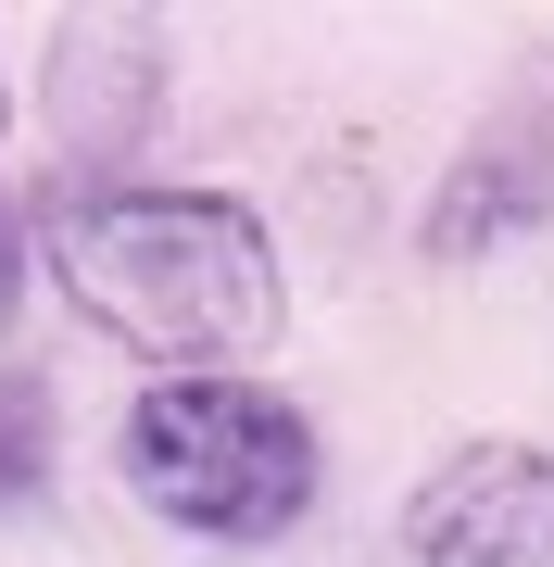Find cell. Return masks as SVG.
Returning <instances> with one entry per match:
<instances>
[{
    "label": "cell",
    "mask_w": 554,
    "mask_h": 567,
    "mask_svg": "<svg viewBox=\"0 0 554 567\" xmlns=\"http://www.w3.org/2000/svg\"><path fill=\"white\" fill-rule=\"evenodd\" d=\"M25 240H39V278L151 379H240V353H265L290 328L278 227L240 189L88 177L63 203H39Z\"/></svg>",
    "instance_id": "cell-1"
},
{
    "label": "cell",
    "mask_w": 554,
    "mask_h": 567,
    "mask_svg": "<svg viewBox=\"0 0 554 567\" xmlns=\"http://www.w3.org/2000/svg\"><path fill=\"white\" fill-rule=\"evenodd\" d=\"M114 480L189 543H290L328 492V442L265 379H151L114 416Z\"/></svg>",
    "instance_id": "cell-2"
},
{
    "label": "cell",
    "mask_w": 554,
    "mask_h": 567,
    "mask_svg": "<svg viewBox=\"0 0 554 567\" xmlns=\"http://www.w3.org/2000/svg\"><path fill=\"white\" fill-rule=\"evenodd\" d=\"M554 227V51H530L504 76V102L467 126V152L441 164L429 215H416V252L429 265H479L504 240Z\"/></svg>",
    "instance_id": "cell-3"
},
{
    "label": "cell",
    "mask_w": 554,
    "mask_h": 567,
    "mask_svg": "<svg viewBox=\"0 0 554 567\" xmlns=\"http://www.w3.org/2000/svg\"><path fill=\"white\" fill-rule=\"evenodd\" d=\"M416 567H554V454L542 442H453L404 492Z\"/></svg>",
    "instance_id": "cell-4"
},
{
    "label": "cell",
    "mask_w": 554,
    "mask_h": 567,
    "mask_svg": "<svg viewBox=\"0 0 554 567\" xmlns=\"http://www.w3.org/2000/svg\"><path fill=\"white\" fill-rule=\"evenodd\" d=\"M51 102H63V140L76 152H126L165 102V39L126 13H76L51 39Z\"/></svg>",
    "instance_id": "cell-5"
},
{
    "label": "cell",
    "mask_w": 554,
    "mask_h": 567,
    "mask_svg": "<svg viewBox=\"0 0 554 567\" xmlns=\"http://www.w3.org/2000/svg\"><path fill=\"white\" fill-rule=\"evenodd\" d=\"M51 466H63V416L39 365H0V517H39L51 505Z\"/></svg>",
    "instance_id": "cell-6"
},
{
    "label": "cell",
    "mask_w": 554,
    "mask_h": 567,
    "mask_svg": "<svg viewBox=\"0 0 554 567\" xmlns=\"http://www.w3.org/2000/svg\"><path fill=\"white\" fill-rule=\"evenodd\" d=\"M25 278H39V240H25V215L0 203V341H13V316H25Z\"/></svg>",
    "instance_id": "cell-7"
},
{
    "label": "cell",
    "mask_w": 554,
    "mask_h": 567,
    "mask_svg": "<svg viewBox=\"0 0 554 567\" xmlns=\"http://www.w3.org/2000/svg\"><path fill=\"white\" fill-rule=\"evenodd\" d=\"M0 126H13V76H0Z\"/></svg>",
    "instance_id": "cell-8"
}]
</instances>
